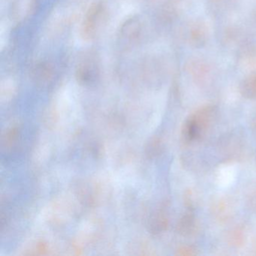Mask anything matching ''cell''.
<instances>
[{
  "mask_svg": "<svg viewBox=\"0 0 256 256\" xmlns=\"http://www.w3.org/2000/svg\"><path fill=\"white\" fill-rule=\"evenodd\" d=\"M218 109L214 104H206L193 112L182 126V137L187 144L198 142L212 126L217 118Z\"/></svg>",
  "mask_w": 256,
  "mask_h": 256,
  "instance_id": "6da1fadb",
  "label": "cell"
},
{
  "mask_svg": "<svg viewBox=\"0 0 256 256\" xmlns=\"http://www.w3.org/2000/svg\"><path fill=\"white\" fill-rule=\"evenodd\" d=\"M218 152L224 161H238L246 155L247 143L240 132H232L223 136L218 143Z\"/></svg>",
  "mask_w": 256,
  "mask_h": 256,
  "instance_id": "7a4b0ae2",
  "label": "cell"
},
{
  "mask_svg": "<svg viewBox=\"0 0 256 256\" xmlns=\"http://www.w3.org/2000/svg\"><path fill=\"white\" fill-rule=\"evenodd\" d=\"M104 13V8L101 4L91 6L82 24V32L84 38L90 40L95 36L98 28L102 23Z\"/></svg>",
  "mask_w": 256,
  "mask_h": 256,
  "instance_id": "3957f363",
  "label": "cell"
},
{
  "mask_svg": "<svg viewBox=\"0 0 256 256\" xmlns=\"http://www.w3.org/2000/svg\"><path fill=\"white\" fill-rule=\"evenodd\" d=\"M211 214L216 221L226 223L234 218L236 214V204L228 196H222L216 199L210 206Z\"/></svg>",
  "mask_w": 256,
  "mask_h": 256,
  "instance_id": "277c9868",
  "label": "cell"
},
{
  "mask_svg": "<svg viewBox=\"0 0 256 256\" xmlns=\"http://www.w3.org/2000/svg\"><path fill=\"white\" fill-rule=\"evenodd\" d=\"M208 30L203 20H196L188 25L186 30V40L190 46L200 48L206 44Z\"/></svg>",
  "mask_w": 256,
  "mask_h": 256,
  "instance_id": "5b68a950",
  "label": "cell"
},
{
  "mask_svg": "<svg viewBox=\"0 0 256 256\" xmlns=\"http://www.w3.org/2000/svg\"><path fill=\"white\" fill-rule=\"evenodd\" d=\"M198 223L194 209H187L176 224V230L182 236H188L197 230Z\"/></svg>",
  "mask_w": 256,
  "mask_h": 256,
  "instance_id": "8992f818",
  "label": "cell"
},
{
  "mask_svg": "<svg viewBox=\"0 0 256 256\" xmlns=\"http://www.w3.org/2000/svg\"><path fill=\"white\" fill-rule=\"evenodd\" d=\"M246 241L247 232L244 226L240 224V226H236L228 234V244L234 248H242Z\"/></svg>",
  "mask_w": 256,
  "mask_h": 256,
  "instance_id": "52a82bcc",
  "label": "cell"
},
{
  "mask_svg": "<svg viewBox=\"0 0 256 256\" xmlns=\"http://www.w3.org/2000/svg\"><path fill=\"white\" fill-rule=\"evenodd\" d=\"M239 90L244 98L256 100V72L248 74L240 82Z\"/></svg>",
  "mask_w": 256,
  "mask_h": 256,
  "instance_id": "ba28073f",
  "label": "cell"
},
{
  "mask_svg": "<svg viewBox=\"0 0 256 256\" xmlns=\"http://www.w3.org/2000/svg\"><path fill=\"white\" fill-rule=\"evenodd\" d=\"M98 74L96 66L92 64H82L77 70V78L83 84H90L96 78Z\"/></svg>",
  "mask_w": 256,
  "mask_h": 256,
  "instance_id": "9c48e42d",
  "label": "cell"
},
{
  "mask_svg": "<svg viewBox=\"0 0 256 256\" xmlns=\"http://www.w3.org/2000/svg\"><path fill=\"white\" fill-rule=\"evenodd\" d=\"M193 78L197 82H204L210 74V68L204 62L196 61L188 67Z\"/></svg>",
  "mask_w": 256,
  "mask_h": 256,
  "instance_id": "30bf717a",
  "label": "cell"
},
{
  "mask_svg": "<svg viewBox=\"0 0 256 256\" xmlns=\"http://www.w3.org/2000/svg\"><path fill=\"white\" fill-rule=\"evenodd\" d=\"M178 254L181 256H193L198 254V250L193 246H182L178 248Z\"/></svg>",
  "mask_w": 256,
  "mask_h": 256,
  "instance_id": "8fae6325",
  "label": "cell"
},
{
  "mask_svg": "<svg viewBox=\"0 0 256 256\" xmlns=\"http://www.w3.org/2000/svg\"><path fill=\"white\" fill-rule=\"evenodd\" d=\"M247 203L248 204L250 209L252 210L254 212H256V188L250 191L248 196Z\"/></svg>",
  "mask_w": 256,
  "mask_h": 256,
  "instance_id": "7c38bea8",
  "label": "cell"
},
{
  "mask_svg": "<svg viewBox=\"0 0 256 256\" xmlns=\"http://www.w3.org/2000/svg\"><path fill=\"white\" fill-rule=\"evenodd\" d=\"M251 130L253 136L256 138V116H254V119L252 120V122Z\"/></svg>",
  "mask_w": 256,
  "mask_h": 256,
  "instance_id": "4fadbf2b",
  "label": "cell"
},
{
  "mask_svg": "<svg viewBox=\"0 0 256 256\" xmlns=\"http://www.w3.org/2000/svg\"></svg>",
  "mask_w": 256,
  "mask_h": 256,
  "instance_id": "5bb4252c",
  "label": "cell"
}]
</instances>
